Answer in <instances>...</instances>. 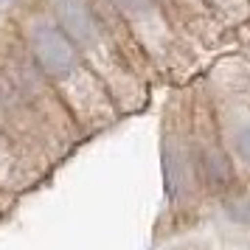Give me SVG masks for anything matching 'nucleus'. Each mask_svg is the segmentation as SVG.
Segmentation results:
<instances>
[{
	"mask_svg": "<svg viewBox=\"0 0 250 250\" xmlns=\"http://www.w3.org/2000/svg\"><path fill=\"white\" fill-rule=\"evenodd\" d=\"M31 51H34L37 65L45 70L48 76L65 79L79 68V51L76 42L70 40L59 25H45L40 23L31 31Z\"/></svg>",
	"mask_w": 250,
	"mask_h": 250,
	"instance_id": "nucleus-1",
	"label": "nucleus"
},
{
	"mask_svg": "<svg viewBox=\"0 0 250 250\" xmlns=\"http://www.w3.org/2000/svg\"><path fill=\"white\" fill-rule=\"evenodd\" d=\"M236 152H239V158L245 160V163H250V126L239 129V135H236Z\"/></svg>",
	"mask_w": 250,
	"mask_h": 250,
	"instance_id": "nucleus-4",
	"label": "nucleus"
},
{
	"mask_svg": "<svg viewBox=\"0 0 250 250\" xmlns=\"http://www.w3.org/2000/svg\"><path fill=\"white\" fill-rule=\"evenodd\" d=\"M57 17H59V28L73 42L87 45L99 34L96 20H93V12L84 0H57Z\"/></svg>",
	"mask_w": 250,
	"mask_h": 250,
	"instance_id": "nucleus-2",
	"label": "nucleus"
},
{
	"mask_svg": "<svg viewBox=\"0 0 250 250\" xmlns=\"http://www.w3.org/2000/svg\"><path fill=\"white\" fill-rule=\"evenodd\" d=\"M118 3V9H124V12L135 14V12H144L149 6V0H115Z\"/></svg>",
	"mask_w": 250,
	"mask_h": 250,
	"instance_id": "nucleus-5",
	"label": "nucleus"
},
{
	"mask_svg": "<svg viewBox=\"0 0 250 250\" xmlns=\"http://www.w3.org/2000/svg\"><path fill=\"white\" fill-rule=\"evenodd\" d=\"M228 216L239 222V225H250V200H239V203L228 205Z\"/></svg>",
	"mask_w": 250,
	"mask_h": 250,
	"instance_id": "nucleus-3",
	"label": "nucleus"
}]
</instances>
